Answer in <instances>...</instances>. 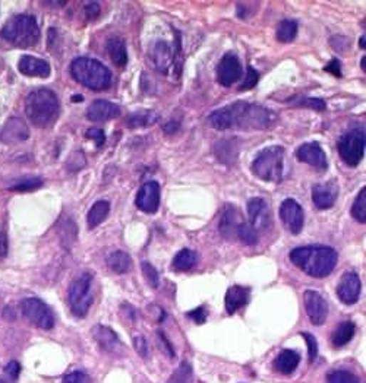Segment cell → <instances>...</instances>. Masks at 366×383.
Instances as JSON below:
<instances>
[{"mask_svg":"<svg viewBox=\"0 0 366 383\" xmlns=\"http://www.w3.org/2000/svg\"><path fill=\"white\" fill-rule=\"evenodd\" d=\"M208 122L219 131L233 129H266L274 122L273 113L258 104H249L245 101H238L220 110H216L208 117Z\"/></svg>","mask_w":366,"mask_h":383,"instance_id":"cell-1","label":"cell"},{"mask_svg":"<svg viewBox=\"0 0 366 383\" xmlns=\"http://www.w3.org/2000/svg\"><path fill=\"white\" fill-rule=\"evenodd\" d=\"M291 261L306 275L324 278L334 271L338 262V254L328 246H303L291 252Z\"/></svg>","mask_w":366,"mask_h":383,"instance_id":"cell-2","label":"cell"},{"mask_svg":"<svg viewBox=\"0 0 366 383\" xmlns=\"http://www.w3.org/2000/svg\"><path fill=\"white\" fill-rule=\"evenodd\" d=\"M61 112L58 95L48 88L33 90L25 99V113L30 122L37 127H48L53 124Z\"/></svg>","mask_w":366,"mask_h":383,"instance_id":"cell-3","label":"cell"},{"mask_svg":"<svg viewBox=\"0 0 366 383\" xmlns=\"http://www.w3.org/2000/svg\"><path fill=\"white\" fill-rule=\"evenodd\" d=\"M70 75L76 82L93 91L106 90L112 82L109 68L91 58H76L70 63Z\"/></svg>","mask_w":366,"mask_h":383,"instance_id":"cell-4","label":"cell"},{"mask_svg":"<svg viewBox=\"0 0 366 383\" xmlns=\"http://www.w3.org/2000/svg\"><path fill=\"white\" fill-rule=\"evenodd\" d=\"M0 36L16 47L28 48L38 43L40 27H38L36 16L28 15V14H21V15L12 16L5 23V27L2 28Z\"/></svg>","mask_w":366,"mask_h":383,"instance_id":"cell-5","label":"cell"},{"mask_svg":"<svg viewBox=\"0 0 366 383\" xmlns=\"http://www.w3.org/2000/svg\"><path fill=\"white\" fill-rule=\"evenodd\" d=\"M284 148L274 145L263 149L252 163L253 174L264 182H280L284 171Z\"/></svg>","mask_w":366,"mask_h":383,"instance_id":"cell-6","label":"cell"},{"mask_svg":"<svg viewBox=\"0 0 366 383\" xmlns=\"http://www.w3.org/2000/svg\"><path fill=\"white\" fill-rule=\"evenodd\" d=\"M91 283H93L91 274L84 272L80 276H76L72 281V284L69 286L68 301H69L70 312L76 318L87 316V313L91 308V304H93Z\"/></svg>","mask_w":366,"mask_h":383,"instance_id":"cell-7","label":"cell"},{"mask_svg":"<svg viewBox=\"0 0 366 383\" xmlns=\"http://www.w3.org/2000/svg\"><path fill=\"white\" fill-rule=\"evenodd\" d=\"M338 154L349 167H356L365 154V132L363 129H352L342 135L337 144Z\"/></svg>","mask_w":366,"mask_h":383,"instance_id":"cell-8","label":"cell"},{"mask_svg":"<svg viewBox=\"0 0 366 383\" xmlns=\"http://www.w3.org/2000/svg\"><path fill=\"white\" fill-rule=\"evenodd\" d=\"M21 312L23 318L30 323L41 328V329H53L55 326V315L48 306L36 297L23 298L21 301Z\"/></svg>","mask_w":366,"mask_h":383,"instance_id":"cell-9","label":"cell"},{"mask_svg":"<svg viewBox=\"0 0 366 383\" xmlns=\"http://www.w3.org/2000/svg\"><path fill=\"white\" fill-rule=\"evenodd\" d=\"M180 41L177 43V48L172 47L167 41H157L151 50V60L154 68L167 75L172 69L174 70V65L177 63V70L180 72V63L177 62V56L180 55Z\"/></svg>","mask_w":366,"mask_h":383,"instance_id":"cell-10","label":"cell"},{"mask_svg":"<svg viewBox=\"0 0 366 383\" xmlns=\"http://www.w3.org/2000/svg\"><path fill=\"white\" fill-rule=\"evenodd\" d=\"M303 303L306 315L310 322L317 326L324 325L328 316V306L325 298L318 291L306 290L303 294Z\"/></svg>","mask_w":366,"mask_h":383,"instance_id":"cell-11","label":"cell"},{"mask_svg":"<svg viewBox=\"0 0 366 383\" xmlns=\"http://www.w3.org/2000/svg\"><path fill=\"white\" fill-rule=\"evenodd\" d=\"M280 218L286 228L293 234H299L303 228V210L295 199H286L280 205Z\"/></svg>","mask_w":366,"mask_h":383,"instance_id":"cell-12","label":"cell"},{"mask_svg":"<svg viewBox=\"0 0 366 383\" xmlns=\"http://www.w3.org/2000/svg\"><path fill=\"white\" fill-rule=\"evenodd\" d=\"M242 76V65L236 55L227 53L223 56L217 66V81L223 87H231Z\"/></svg>","mask_w":366,"mask_h":383,"instance_id":"cell-13","label":"cell"},{"mask_svg":"<svg viewBox=\"0 0 366 383\" xmlns=\"http://www.w3.org/2000/svg\"><path fill=\"white\" fill-rule=\"evenodd\" d=\"M135 203L138 210L145 214H155L160 207V185L157 182H147L137 195Z\"/></svg>","mask_w":366,"mask_h":383,"instance_id":"cell-14","label":"cell"},{"mask_svg":"<svg viewBox=\"0 0 366 383\" xmlns=\"http://www.w3.org/2000/svg\"><path fill=\"white\" fill-rule=\"evenodd\" d=\"M296 157L299 161L306 163L317 170L325 171L328 168L325 151L321 148L318 142H308L299 146L296 151Z\"/></svg>","mask_w":366,"mask_h":383,"instance_id":"cell-15","label":"cell"},{"mask_svg":"<svg viewBox=\"0 0 366 383\" xmlns=\"http://www.w3.org/2000/svg\"><path fill=\"white\" fill-rule=\"evenodd\" d=\"M362 290V283L360 278L356 272H346L342 278H340V283L337 286V296L340 301L352 306L359 300Z\"/></svg>","mask_w":366,"mask_h":383,"instance_id":"cell-16","label":"cell"},{"mask_svg":"<svg viewBox=\"0 0 366 383\" xmlns=\"http://www.w3.org/2000/svg\"><path fill=\"white\" fill-rule=\"evenodd\" d=\"M248 217L249 224L256 230V232L267 230V227L271 224V214L266 199L252 198L248 202Z\"/></svg>","mask_w":366,"mask_h":383,"instance_id":"cell-17","label":"cell"},{"mask_svg":"<svg viewBox=\"0 0 366 383\" xmlns=\"http://www.w3.org/2000/svg\"><path fill=\"white\" fill-rule=\"evenodd\" d=\"M338 196V186L335 182L320 183L312 188V200L318 210L331 208Z\"/></svg>","mask_w":366,"mask_h":383,"instance_id":"cell-18","label":"cell"},{"mask_svg":"<svg viewBox=\"0 0 366 383\" xmlns=\"http://www.w3.org/2000/svg\"><path fill=\"white\" fill-rule=\"evenodd\" d=\"M120 116V107L106 99H95L87 110V117L91 122H108Z\"/></svg>","mask_w":366,"mask_h":383,"instance_id":"cell-19","label":"cell"},{"mask_svg":"<svg viewBox=\"0 0 366 383\" xmlns=\"http://www.w3.org/2000/svg\"><path fill=\"white\" fill-rule=\"evenodd\" d=\"M18 69L25 76H34V78H48L51 68L50 65L38 58L25 55L19 59Z\"/></svg>","mask_w":366,"mask_h":383,"instance_id":"cell-20","label":"cell"},{"mask_svg":"<svg viewBox=\"0 0 366 383\" xmlns=\"http://www.w3.org/2000/svg\"><path fill=\"white\" fill-rule=\"evenodd\" d=\"M30 131L27 124H25L21 119H9L5 127L2 129V134H0V141L5 144L11 142H22L25 139H28Z\"/></svg>","mask_w":366,"mask_h":383,"instance_id":"cell-21","label":"cell"},{"mask_svg":"<svg viewBox=\"0 0 366 383\" xmlns=\"http://www.w3.org/2000/svg\"><path fill=\"white\" fill-rule=\"evenodd\" d=\"M93 337L97 341V344L100 345V348L108 351V352H117V350H120V347H122L119 337L116 335V332L113 329H110L109 326L97 325L93 329Z\"/></svg>","mask_w":366,"mask_h":383,"instance_id":"cell-22","label":"cell"},{"mask_svg":"<svg viewBox=\"0 0 366 383\" xmlns=\"http://www.w3.org/2000/svg\"><path fill=\"white\" fill-rule=\"evenodd\" d=\"M249 293L251 291L246 287H241V286L230 287L224 298L226 312L229 315H234L239 309H242L244 306L249 301Z\"/></svg>","mask_w":366,"mask_h":383,"instance_id":"cell-23","label":"cell"},{"mask_svg":"<svg viewBox=\"0 0 366 383\" xmlns=\"http://www.w3.org/2000/svg\"><path fill=\"white\" fill-rule=\"evenodd\" d=\"M241 224L239 221V214L234 207L227 205L220 217V222H219V230L220 233L223 234V237H226L227 240H231L236 237V230L238 225Z\"/></svg>","mask_w":366,"mask_h":383,"instance_id":"cell-24","label":"cell"},{"mask_svg":"<svg viewBox=\"0 0 366 383\" xmlns=\"http://www.w3.org/2000/svg\"><path fill=\"white\" fill-rule=\"evenodd\" d=\"M300 363V355L293 350H283L274 360L276 369L283 374L293 373Z\"/></svg>","mask_w":366,"mask_h":383,"instance_id":"cell-25","label":"cell"},{"mask_svg":"<svg viewBox=\"0 0 366 383\" xmlns=\"http://www.w3.org/2000/svg\"><path fill=\"white\" fill-rule=\"evenodd\" d=\"M108 265L112 272L122 275L127 274L130 269H132V258L123 250H115L109 254L108 258Z\"/></svg>","mask_w":366,"mask_h":383,"instance_id":"cell-26","label":"cell"},{"mask_svg":"<svg viewBox=\"0 0 366 383\" xmlns=\"http://www.w3.org/2000/svg\"><path fill=\"white\" fill-rule=\"evenodd\" d=\"M106 50L116 66H125L127 63V48L122 38L112 37L106 43Z\"/></svg>","mask_w":366,"mask_h":383,"instance_id":"cell-27","label":"cell"},{"mask_svg":"<svg viewBox=\"0 0 366 383\" xmlns=\"http://www.w3.org/2000/svg\"><path fill=\"white\" fill-rule=\"evenodd\" d=\"M160 120V114L152 110H142L138 113L130 114L126 119V126L130 129H140V127H148L155 124Z\"/></svg>","mask_w":366,"mask_h":383,"instance_id":"cell-28","label":"cell"},{"mask_svg":"<svg viewBox=\"0 0 366 383\" xmlns=\"http://www.w3.org/2000/svg\"><path fill=\"white\" fill-rule=\"evenodd\" d=\"M110 214V203L108 200H97L91 210L88 211V227L95 228L98 227L104 220H106Z\"/></svg>","mask_w":366,"mask_h":383,"instance_id":"cell-29","label":"cell"},{"mask_svg":"<svg viewBox=\"0 0 366 383\" xmlns=\"http://www.w3.org/2000/svg\"><path fill=\"white\" fill-rule=\"evenodd\" d=\"M355 332H356V326L353 322L346 320L340 323L333 334L334 347H345L347 342L352 341V338L355 337Z\"/></svg>","mask_w":366,"mask_h":383,"instance_id":"cell-30","label":"cell"},{"mask_svg":"<svg viewBox=\"0 0 366 383\" xmlns=\"http://www.w3.org/2000/svg\"><path fill=\"white\" fill-rule=\"evenodd\" d=\"M197 253L191 249H182L180 252L176 253V257L173 259V268L179 272H187L192 269L197 265Z\"/></svg>","mask_w":366,"mask_h":383,"instance_id":"cell-31","label":"cell"},{"mask_svg":"<svg viewBox=\"0 0 366 383\" xmlns=\"http://www.w3.org/2000/svg\"><path fill=\"white\" fill-rule=\"evenodd\" d=\"M298 36V22L292 19H284L277 27V40L280 43H292Z\"/></svg>","mask_w":366,"mask_h":383,"instance_id":"cell-32","label":"cell"},{"mask_svg":"<svg viewBox=\"0 0 366 383\" xmlns=\"http://www.w3.org/2000/svg\"><path fill=\"white\" fill-rule=\"evenodd\" d=\"M44 185L43 177H22L18 182L9 186L12 192H33L40 189Z\"/></svg>","mask_w":366,"mask_h":383,"instance_id":"cell-33","label":"cell"},{"mask_svg":"<svg viewBox=\"0 0 366 383\" xmlns=\"http://www.w3.org/2000/svg\"><path fill=\"white\" fill-rule=\"evenodd\" d=\"M236 237H239V240L246 246H255L259 242L256 230L249 222H245V221L238 225Z\"/></svg>","mask_w":366,"mask_h":383,"instance_id":"cell-34","label":"cell"},{"mask_svg":"<svg viewBox=\"0 0 366 383\" xmlns=\"http://www.w3.org/2000/svg\"><path fill=\"white\" fill-rule=\"evenodd\" d=\"M167 383H194V372L191 365L183 362L169 377Z\"/></svg>","mask_w":366,"mask_h":383,"instance_id":"cell-35","label":"cell"},{"mask_svg":"<svg viewBox=\"0 0 366 383\" xmlns=\"http://www.w3.org/2000/svg\"><path fill=\"white\" fill-rule=\"evenodd\" d=\"M352 217L360 224L366 222V189L365 188L359 192V195L356 196L353 202Z\"/></svg>","mask_w":366,"mask_h":383,"instance_id":"cell-36","label":"cell"},{"mask_svg":"<svg viewBox=\"0 0 366 383\" xmlns=\"http://www.w3.org/2000/svg\"><path fill=\"white\" fill-rule=\"evenodd\" d=\"M233 142L231 141H220L217 142L216 145V154H217V158L221 160L223 163L226 161V157H229V164L233 163V160L238 158V149L233 148Z\"/></svg>","mask_w":366,"mask_h":383,"instance_id":"cell-37","label":"cell"},{"mask_svg":"<svg viewBox=\"0 0 366 383\" xmlns=\"http://www.w3.org/2000/svg\"><path fill=\"white\" fill-rule=\"evenodd\" d=\"M291 104L298 106V107H308L312 110H320V112L327 109V104H325L324 99L312 98V97H298L296 99L291 101Z\"/></svg>","mask_w":366,"mask_h":383,"instance_id":"cell-38","label":"cell"},{"mask_svg":"<svg viewBox=\"0 0 366 383\" xmlns=\"http://www.w3.org/2000/svg\"><path fill=\"white\" fill-rule=\"evenodd\" d=\"M327 383H359V377L347 370H334L328 373Z\"/></svg>","mask_w":366,"mask_h":383,"instance_id":"cell-39","label":"cell"},{"mask_svg":"<svg viewBox=\"0 0 366 383\" xmlns=\"http://www.w3.org/2000/svg\"><path fill=\"white\" fill-rule=\"evenodd\" d=\"M141 269H142V274H144V278L145 281L148 283L150 287L152 288H159L160 286V275L159 272H157V269L147 261H144L141 264Z\"/></svg>","mask_w":366,"mask_h":383,"instance_id":"cell-40","label":"cell"},{"mask_svg":"<svg viewBox=\"0 0 366 383\" xmlns=\"http://www.w3.org/2000/svg\"><path fill=\"white\" fill-rule=\"evenodd\" d=\"M305 341H306V345H308V351H309V362L313 363L317 360V357H318V342H317V338L310 335L309 332H302L300 334Z\"/></svg>","mask_w":366,"mask_h":383,"instance_id":"cell-41","label":"cell"},{"mask_svg":"<svg viewBox=\"0 0 366 383\" xmlns=\"http://www.w3.org/2000/svg\"><path fill=\"white\" fill-rule=\"evenodd\" d=\"M258 80H259V75L258 72L252 68V66H248V70H246V76H245V81L242 84V87L239 88L241 91H248V90H252L256 84H258Z\"/></svg>","mask_w":366,"mask_h":383,"instance_id":"cell-42","label":"cell"},{"mask_svg":"<svg viewBox=\"0 0 366 383\" xmlns=\"http://www.w3.org/2000/svg\"><path fill=\"white\" fill-rule=\"evenodd\" d=\"M132 341H134L135 351L142 357V359H145V357L148 355V344H147L145 338L142 335H134Z\"/></svg>","mask_w":366,"mask_h":383,"instance_id":"cell-43","label":"cell"},{"mask_svg":"<svg viewBox=\"0 0 366 383\" xmlns=\"http://www.w3.org/2000/svg\"><path fill=\"white\" fill-rule=\"evenodd\" d=\"M63 383H90V377L83 372H72L63 377Z\"/></svg>","mask_w":366,"mask_h":383,"instance_id":"cell-44","label":"cell"},{"mask_svg":"<svg viewBox=\"0 0 366 383\" xmlns=\"http://www.w3.org/2000/svg\"><path fill=\"white\" fill-rule=\"evenodd\" d=\"M85 136L88 139H93L97 145V148H101L104 145V142H106V135H104V132L101 129H88Z\"/></svg>","mask_w":366,"mask_h":383,"instance_id":"cell-45","label":"cell"},{"mask_svg":"<svg viewBox=\"0 0 366 383\" xmlns=\"http://www.w3.org/2000/svg\"><path fill=\"white\" fill-rule=\"evenodd\" d=\"M206 316H208V313H206V309L204 308V306H199V308L188 312V318H191L195 323H199V325L206 320Z\"/></svg>","mask_w":366,"mask_h":383,"instance_id":"cell-46","label":"cell"},{"mask_svg":"<svg viewBox=\"0 0 366 383\" xmlns=\"http://www.w3.org/2000/svg\"><path fill=\"white\" fill-rule=\"evenodd\" d=\"M157 335H159V340H160V342H162V345H163V350H164V352L167 354L169 359H173V357H174V350H173L172 342H170V341L167 340V337L164 335V332L159 330V332H157ZM162 345H160V347H162Z\"/></svg>","mask_w":366,"mask_h":383,"instance_id":"cell-47","label":"cell"},{"mask_svg":"<svg viewBox=\"0 0 366 383\" xmlns=\"http://www.w3.org/2000/svg\"><path fill=\"white\" fill-rule=\"evenodd\" d=\"M85 15L90 21H94L100 15V5L98 2H90L85 5Z\"/></svg>","mask_w":366,"mask_h":383,"instance_id":"cell-48","label":"cell"},{"mask_svg":"<svg viewBox=\"0 0 366 383\" xmlns=\"http://www.w3.org/2000/svg\"><path fill=\"white\" fill-rule=\"evenodd\" d=\"M5 372H6L14 380H16L18 376H19V373H21V365H19L18 362H11V363L5 367Z\"/></svg>","mask_w":366,"mask_h":383,"instance_id":"cell-49","label":"cell"},{"mask_svg":"<svg viewBox=\"0 0 366 383\" xmlns=\"http://www.w3.org/2000/svg\"><path fill=\"white\" fill-rule=\"evenodd\" d=\"M324 69L327 72L333 73L334 76H338V78H340V76H342V68H340V62L337 59H333Z\"/></svg>","mask_w":366,"mask_h":383,"instance_id":"cell-50","label":"cell"},{"mask_svg":"<svg viewBox=\"0 0 366 383\" xmlns=\"http://www.w3.org/2000/svg\"><path fill=\"white\" fill-rule=\"evenodd\" d=\"M8 253V242H6V237L2 234L0 236V259L5 258Z\"/></svg>","mask_w":366,"mask_h":383,"instance_id":"cell-51","label":"cell"},{"mask_svg":"<svg viewBox=\"0 0 366 383\" xmlns=\"http://www.w3.org/2000/svg\"><path fill=\"white\" fill-rule=\"evenodd\" d=\"M177 127H179V123L173 124V122H170L169 124L164 126V131H166V134H173L177 129Z\"/></svg>","mask_w":366,"mask_h":383,"instance_id":"cell-52","label":"cell"},{"mask_svg":"<svg viewBox=\"0 0 366 383\" xmlns=\"http://www.w3.org/2000/svg\"><path fill=\"white\" fill-rule=\"evenodd\" d=\"M359 44H360V47H362V48H365V47H366V43H365V36H362V37H360Z\"/></svg>","mask_w":366,"mask_h":383,"instance_id":"cell-53","label":"cell"},{"mask_svg":"<svg viewBox=\"0 0 366 383\" xmlns=\"http://www.w3.org/2000/svg\"><path fill=\"white\" fill-rule=\"evenodd\" d=\"M83 95H73V101H83Z\"/></svg>","mask_w":366,"mask_h":383,"instance_id":"cell-54","label":"cell"},{"mask_svg":"<svg viewBox=\"0 0 366 383\" xmlns=\"http://www.w3.org/2000/svg\"><path fill=\"white\" fill-rule=\"evenodd\" d=\"M365 60H366V59H365V56H363V58H362V62H360V65H362V69H363V70H366V66H365Z\"/></svg>","mask_w":366,"mask_h":383,"instance_id":"cell-55","label":"cell"},{"mask_svg":"<svg viewBox=\"0 0 366 383\" xmlns=\"http://www.w3.org/2000/svg\"><path fill=\"white\" fill-rule=\"evenodd\" d=\"M0 383H5V382H4V380H0Z\"/></svg>","mask_w":366,"mask_h":383,"instance_id":"cell-56","label":"cell"}]
</instances>
